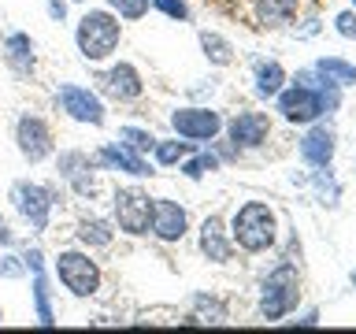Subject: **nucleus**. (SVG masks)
<instances>
[{
	"label": "nucleus",
	"instance_id": "nucleus-1",
	"mask_svg": "<svg viewBox=\"0 0 356 334\" xmlns=\"http://www.w3.org/2000/svg\"><path fill=\"white\" fill-rule=\"evenodd\" d=\"M122 41V22L108 8H89L74 22V49L86 63H108L119 52Z\"/></svg>",
	"mask_w": 356,
	"mask_h": 334
},
{
	"label": "nucleus",
	"instance_id": "nucleus-2",
	"mask_svg": "<svg viewBox=\"0 0 356 334\" xmlns=\"http://www.w3.org/2000/svg\"><path fill=\"white\" fill-rule=\"evenodd\" d=\"M230 238H234V249H241L249 256L275 249V241H278L275 208L267 200H245V205H238V212L230 216Z\"/></svg>",
	"mask_w": 356,
	"mask_h": 334
},
{
	"label": "nucleus",
	"instance_id": "nucleus-3",
	"mask_svg": "<svg viewBox=\"0 0 356 334\" xmlns=\"http://www.w3.org/2000/svg\"><path fill=\"white\" fill-rule=\"evenodd\" d=\"M52 275L67 294L82 297V301L97 297L100 286H104V271H100V264L93 260L89 249H60L52 260Z\"/></svg>",
	"mask_w": 356,
	"mask_h": 334
},
{
	"label": "nucleus",
	"instance_id": "nucleus-4",
	"mask_svg": "<svg viewBox=\"0 0 356 334\" xmlns=\"http://www.w3.org/2000/svg\"><path fill=\"white\" fill-rule=\"evenodd\" d=\"M8 200L15 208V216L26 223L33 234H44L52 223V208H56V189L33 178H15L8 186Z\"/></svg>",
	"mask_w": 356,
	"mask_h": 334
},
{
	"label": "nucleus",
	"instance_id": "nucleus-5",
	"mask_svg": "<svg viewBox=\"0 0 356 334\" xmlns=\"http://www.w3.org/2000/svg\"><path fill=\"white\" fill-rule=\"evenodd\" d=\"M297 301H300V275L289 260H282L260 283V319H267V323L286 319L297 308Z\"/></svg>",
	"mask_w": 356,
	"mask_h": 334
},
{
	"label": "nucleus",
	"instance_id": "nucleus-6",
	"mask_svg": "<svg viewBox=\"0 0 356 334\" xmlns=\"http://www.w3.org/2000/svg\"><path fill=\"white\" fill-rule=\"evenodd\" d=\"M111 223L130 238H149L152 230V197L138 186H119L111 193Z\"/></svg>",
	"mask_w": 356,
	"mask_h": 334
},
{
	"label": "nucleus",
	"instance_id": "nucleus-7",
	"mask_svg": "<svg viewBox=\"0 0 356 334\" xmlns=\"http://www.w3.org/2000/svg\"><path fill=\"white\" fill-rule=\"evenodd\" d=\"M56 171L78 200H93L100 193V164L86 149H63L56 156Z\"/></svg>",
	"mask_w": 356,
	"mask_h": 334
},
{
	"label": "nucleus",
	"instance_id": "nucleus-8",
	"mask_svg": "<svg viewBox=\"0 0 356 334\" xmlns=\"http://www.w3.org/2000/svg\"><path fill=\"white\" fill-rule=\"evenodd\" d=\"M56 108L67 119L82 122V127H104L108 122V108L100 100V93L89 86H78V82H60V89H56Z\"/></svg>",
	"mask_w": 356,
	"mask_h": 334
},
{
	"label": "nucleus",
	"instance_id": "nucleus-9",
	"mask_svg": "<svg viewBox=\"0 0 356 334\" xmlns=\"http://www.w3.org/2000/svg\"><path fill=\"white\" fill-rule=\"evenodd\" d=\"M11 138H15V149L26 164H44V160L56 156V134H52L49 122H44L41 116H33V111H22V116L15 119Z\"/></svg>",
	"mask_w": 356,
	"mask_h": 334
},
{
	"label": "nucleus",
	"instance_id": "nucleus-10",
	"mask_svg": "<svg viewBox=\"0 0 356 334\" xmlns=\"http://www.w3.org/2000/svg\"><path fill=\"white\" fill-rule=\"evenodd\" d=\"M171 130L186 141L211 145L222 134V116L208 104H182V108L171 111Z\"/></svg>",
	"mask_w": 356,
	"mask_h": 334
},
{
	"label": "nucleus",
	"instance_id": "nucleus-11",
	"mask_svg": "<svg viewBox=\"0 0 356 334\" xmlns=\"http://www.w3.org/2000/svg\"><path fill=\"white\" fill-rule=\"evenodd\" d=\"M275 104H278V116H282L286 122H297V127H308V122H316V119L327 116L319 89L308 86V82L282 86V93L275 97Z\"/></svg>",
	"mask_w": 356,
	"mask_h": 334
},
{
	"label": "nucleus",
	"instance_id": "nucleus-12",
	"mask_svg": "<svg viewBox=\"0 0 356 334\" xmlns=\"http://www.w3.org/2000/svg\"><path fill=\"white\" fill-rule=\"evenodd\" d=\"M97 93L108 97V100H119V104H134V100H141V93H145V78L134 63L119 60V63H111L97 74Z\"/></svg>",
	"mask_w": 356,
	"mask_h": 334
},
{
	"label": "nucleus",
	"instance_id": "nucleus-13",
	"mask_svg": "<svg viewBox=\"0 0 356 334\" xmlns=\"http://www.w3.org/2000/svg\"><path fill=\"white\" fill-rule=\"evenodd\" d=\"M222 130H227V141L234 149H260L271 138V116L267 111H238V116L222 119Z\"/></svg>",
	"mask_w": 356,
	"mask_h": 334
},
{
	"label": "nucleus",
	"instance_id": "nucleus-14",
	"mask_svg": "<svg viewBox=\"0 0 356 334\" xmlns=\"http://www.w3.org/2000/svg\"><path fill=\"white\" fill-rule=\"evenodd\" d=\"M93 156H97L100 171H119V175H130V178H152V175H156V164L149 160V156H141V152L127 149L122 141L100 145Z\"/></svg>",
	"mask_w": 356,
	"mask_h": 334
},
{
	"label": "nucleus",
	"instance_id": "nucleus-15",
	"mask_svg": "<svg viewBox=\"0 0 356 334\" xmlns=\"http://www.w3.org/2000/svg\"><path fill=\"white\" fill-rule=\"evenodd\" d=\"M152 238L163 245H175L189 234V212L171 197H152Z\"/></svg>",
	"mask_w": 356,
	"mask_h": 334
},
{
	"label": "nucleus",
	"instance_id": "nucleus-16",
	"mask_svg": "<svg viewBox=\"0 0 356 334\" xmlns=\"http://www.w3.org/2000/svg\"><path fill=\"white\" fill-rule=\"evenodd\" d=\"M297 152L308 167H330L334 152H338V134H334V127H327V122H319V119L308 122V134L297 141Z\"/></svg>",
	"mask_w": 356,
	"mask_h": 334
},
{
	"label": "nucleus",
	"instance_id": "nucleus-17",
	"mask_svg": "<svg viewBox=\"0 0 356 334\" xmlns=\"http://www.w3.org/2000/svg\"><path fill=\"white\" fill-rule=\"evenodd\" d=\"M197 245H200V256L211 264H230L234 260V238H230V227L222 223V216H208L200 223Z\"/></svg>",
	"mask_w": 356,
	"mask_h": 334
},
{
	"label": "nucleus",
	"instance_id": "nucleus-18",
	"mask_svg": "<svg viewBox=\"0 0 356 334\" xmlns=\"http://www.w3.org/2000/svg\"><path fill=\"white\" fill-rule=\"evenodd\" d=\"M0 60H4L19 78H33V71H38V45H33L30 33L11 30L8 38L0 41Z\"/></svg>",
	"mask_w": 356,
	"mask_h": 334
},
{
	"label": "nucleus",
	"instance_id": "nucleus-19",
	"mask_svg": "<svg viewBox=\"0 0 356 334\" xmlns=\"http://www.w3.org/2000/svg\"><path fill=\"white\" fill-rule=\"evenodd\" d=\"M74 238H78V245H82V249H89V253H93V249H108V245L115 241V223L89 212V216H82V219L74 223Z\"/></svg>",
	"mask_w": 356,
	"mask_h": 334
},
{
	"label": "nucleus",
	"instance_id": "nucleus-20",
	"mask_svg": "<svg viewBox=\"0 0 356 334\" xmlns=\"http://www.w3.org/2000/svg\"><path fill=\"white\" fill-rule=\"evenodd\" d=\"M289 82L286 78V67L278 60H256L252 63V93L260 100H275L282 93V86Z\"/></svg>",
	"mask_w": 356,
	"mask_h": 334
},
{
	"label": "nucleus",
	"instance_id": "nucleus-21",
	"mask_svg": "<svg viewBox=\"0 0 356 334\" xmlns=\"http://www.w3.org/2000/svg\"><path fill=\"white\" fill-rule=\"evenodd\" d=\"M200 145L197 141H186V138H156V149H152V164L156 167H178L189 152H197Z\"/></svg>",
	"mask_w": 356,
	"mask_h": 334
},
{
	"label": "nucleus",
	"instance_id": "nucleus-22",
	"mask_svg": "<svg viewBox=\"0 0 356 334\" xmlns=\"http://www.w3.org/2000/svg\"><path fill=\"white\" fill-rule=\"evenodd\" d=\"M30 294H33V316L41 327H56V308H52V289L44 271H30Z\"/></svg>",
	"mask_w": 356,
	"mask_h": 334
},
{
	"label": "nucleus",
	"instance_id": "nucleus-23",
	"mask_svg": "<svg viewBox=\"0 0 356 334\" xmlns=\"http://www.w3.org/2000/svg\"><path fill=\"white\" fill-rule=\"evenodd\" d=\"M297 8H300V0H252V11L264 26H286V22H293Z\"/></svg>",
	"mask_w": 356,
	"mask_h": 334
},
{
	"label": "nucleus",
	"instance_id": "nucleus-24",
	"mask_svg": "<svg viewBox=\"0 0 356 334\" xmlns=\"http://www.w3.org/2000/svg\"><path fill=\"white\" fill-rule=\"evenodd\" d=\"M200 49H204V60L211 67H230L234 63V45L216 30H200Z\"/></svg>",
	"mask_w": 356,
	"mask_h": 334
},
{
	"label": "nucleus",
	"instance_id": "nucleus-25",
	"mask_svg": "<svg viewBox=\"0 0 356 334\" xmlns=\"http://www.w3.org/2000/svg\"><path fill=\"white\" fill-rule=\"evenodd\" d=\"M219 164H222V160H219V156L211 152V149H197V152H189L178 167H182V175L189 178V182H200L204 175L219 171Z\"/></svg>",
	"mask_w": 356,
	"mask_h": 334
},
{
	"label": "nucleus",
	"instance_id": "nucleus-26",
	"mask_svg": "<svg viewBox=\"0 0 356 334\" xmlns=\"http://www.w3.org/2000/svg\"><path fill=\"white\" fill-rule=\"evenodd\" d=\"M316 71L327 74L330 82H338L341 89H345V86H356V63L341 60V56H319V60H316Z\"/></svg>",
	"mask_w": 356,
	"mask_h": 334
},
{
	"label": "nucleus",
	"instance_id": "nucleus-27",
	"mask_svg": "<svg viewBox=\"0 0 356 334\" xmlns=\"http://www.w3.org/2000/svg\"><path fill=\"white\" fill-rule=\"evenodd\" d=\"M115 141H122L127 149L141 152V156H152V149H156V134H152V130H145V127H134V122L119 127V138H115Z\"/></svg>",
	"mask_w": 356,
	"mask_h": 334
},
{
	"label": "nucleus",
	"instance_id": "nucleus-28",
	"mask_svg": "<svg viewBox=\"0 0 356 334\" xmlns=\"http://www.w3.org/2000/svg\"><path fill=\"white\" fill-rule=\"evenodd\" d=\"M193 308H197L193 323H227V319H230L227 305H222V301H216L211 294H193Z\"/></svg>",
	"mask_w": 356,
	"mask_h": 334
},
{
	"label": "nucleus",
	"instance_id": "nucleus-29",
	"mask_svg": "<svg viewBox=\"0 0 356 334\" xmlns=\"http://www.w3.org/2000/svg\"><path fill=\"white\" fill-rule=\"evenodd\" d=\"M104 4H108V11H115L122 22H141L152 8L149 0H104Z\"/></svg>",
	"mask_w": 356,
	"mask_h": 334
},
{
	"label": "nucleus",
	"instance_id": "nucleus-30",
	"mask_svg": "<svg viewBox=\"0 0 356 334\" xmlns=\"http://www.w3.org/2000/svg\"><path fill=\"white\" fill-rule=\"evenodd\" d=\"M149 4L156 11H163L167 19H175V22H189V19H193V11H189L186 0H149Z\"/></svg>",
	"mask_w": 356,
	"mask_h": 334
},
{
	"label": "nucleus",
	"instance_id": "nucleus-31",
	"mask_svg": "<svg viewBox=\"0 0 356 334\" xmlns=\"http://www.w3.org/2000/svg\"><path fill=\"white\" fill-rule=\"evenodd\" d=\"M26 275V264H22L19 253H4L0 256V278H22Z\"/></svg>",
	"mask_w": 356,
	"mask_h": 334
},
{
	"label": "nucleus",
	"instance_id": "nucleus-32",
	"mask_svg": "<svg viewBox=\"0 0 356 334\" xmlns=\"http://www.w3.org/2000/svg\"><path fill=\"white\" fill-rule=\"evenodd\" d=\"M334 30H338L345 41H356V11H338V15H334Z\"/></svg>",
	"mask_w": 356,
	"mask_h": 334
},
{
	"label": "nucleus",
	"instance_id": "nucleus-33",
	"mask_svg": "<svg viewBox=\"0 0 356 334\" xmlns=\"http://www.w3.org/2000/svg\"><path fill=\"white\" fill-rule=\"evenodd\" d=\"M22 264H26V275L30 271H44V253L38 249V245H30V249H22Z\"/></svg>",
	"mask_w": 356,
	"mask_h": 334
},
{
	"label": "nucleus",
	"instance_id": "nucleus-34",
	"mask_svg": "<svg viewBox=\"0 0 356 334\" xmlns=\"http://www.w3.org/2000/svg\"><path fill=\"white\" fill-rule=\"evenodd\" d=\"M15 241H19V234H15V227H11V219L0 216V249H11Z\"/></svg>",
	"mask_w": 356,
	"mask_h": 334
},
{
	"label": "nucleus",
	"instance_id": "nucleus-35",
	"mask_svg": "<svg viewBox=\"0 0 356 334\" xmlns=\"http://www.w3.org/2000/svg\"><path fill=\"white\" fill-rule=\"evenodd\" d=\"M44 11H49L52 22H63V19H67V0H49V4H44Z\"/></svg>",
	"mask_w": 356,
	"mask_h": 334
},
{
	"label": "nucleus",
	"instance_id": "nucleus-36",
	"mask_svg": "<svg viewBox=\"0 0 356 334\" xmlns=\"http://www.w3.org/2000/svg\"><path fill=\"white\" fill-rule=\"evenodd\" d=\"M293 323H300V327H316V323H319V312H316V308H308L305 316H300V319H293Z\"/></svg>",
	"mask_w": 356,
	"mask_h": 334
},
{
	"label": "nucleus",
	"instance_id": "nucleus-37",
	"mask_svg": "<svg viewBox=\"0 0 356 334\" xmlns=\"http://www.w3.org/2000/svg\"><path fill=\"white\" fill-rule=\"evenodd\" d=\"M349 283H353V289H356V271H353V275H349Z\"/></svg>",
	"mask_w": 356,
	"mask_h": 334
},
{
	"label": "nucleus",
	"instance_id": "nucleus-38",
	"mask_svg": "<svg viewBox=\"0 0 356 334\" xmlns=\"http://www.w3.org/2000/svg\"><path fill=\"white\" fill-rule=\"evenodd\" d=\"M0 323H4V308H0Z\"/></svg>",
	"mask_w": 356,
	"mask_h": 334
},
{
	"label": "nucleus",
	"instance_id": "nucleus-39",
	"mask_svg": "<svg viewBox=\"0 0 356 334\" xmlns=\"http://www.w3.org/2000/svg\"><path fill=\"white\" fill-rule=\"evenodd\" d=\"M71 4H82V0H71Z\"/></svg>",
	"mask_w": 356,
	"mask_h": 334
},
{
	"label": "nucleus",
	"instance_id": "nucleus-40",
	"mask_svg": "<svg viewBox=\"0 0 356 334\" xmlns=\"http://www.w3.org/2000/svg\"><path fill=\"white\" fill-rule=\"evenodd\" d=\"M353 11H356V0H353Z\"/></svg>",
	"mask_w": 356,
	"mask_h": 334
}]
</instances>
